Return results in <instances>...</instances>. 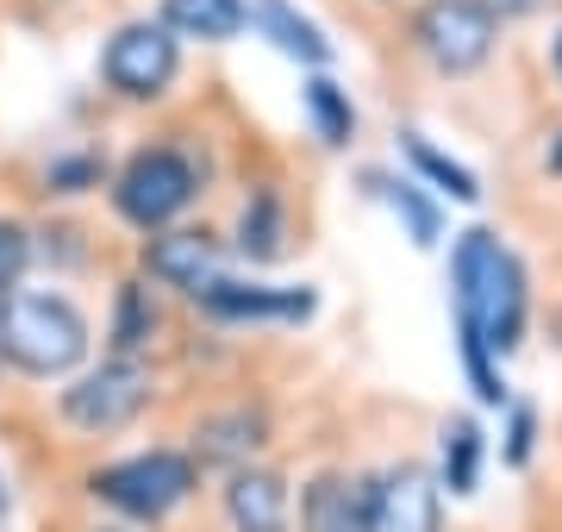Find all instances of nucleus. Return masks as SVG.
<instances>
[{"instance_id":"nucleus-1","label":"nucleus","mask_w":562,"mask_h":532,"mask_svg":"<svg viewBox=\"0 0 562 532\" xmlns=\"http://www.w3.org/2000/svg\"><path fill=\"white\" fill-rule=\"evenodd\" d=\"M450 308H457V345H462V376L482 408H506V376L501 357L525 345L531 320V276L519 251L501 245L487 225L462 232L450 251Z\"/></svg>"},{"instance_id":"nucleus-2","label":"nucleus","mask_w":562,"mask_h":532,"mask_svg":"<svg viewBox=\"0 0 562 532\" xmlns=\"http://www.w3.org/2000/svg\"><path fill=\"white\" fill-rule=\"evenodd\" d=\"M88 313L57 288H13L0 301V364H13L20 376H76L88 364Z\"/></svg>"},{"instance_id":"nucleus-3","label":"nucleus","mask_w":562,"mask_h":532,"mask_svg":"<svg viewBox=\"0 0 562 532\" xmlns=\"http://www.w3.org/2000/svg\"><path fill=\"white\" fill-rule=\"evenodd\" d=\"M194 201H201V164L181 144H138L113 176V213L138 232L176 225Z\"/></svg>"},{"instance_id":"nucleus-4","label":"nucleus","mask_w":562,"mask_h":532,"mask_svg":"<svg viewBox=\"0 0 562 532\" xmlns=\"http://www.w3.org/2000/svg\"><path fill=\"white\" fill-rule=\"evenodd\" d=\"M201 483V464L188 451H138V457H120L106 470L88 476V489L101 495L106 508H120L125 520H144V527H162L169 513L194 495Z\"/></svg>"},{"instance_id":"nucleus-5","label":"nucleus","mask_w":562,"mask_h":532,"mask_svg":"<svg viewBox=\"0 0 562 532\" xmlns=\"http://www.w3.org/2000/svg\"><path fill=\"white\" fill-rule=\"evenodd\" d=\"M406 38L438 76H475L501 44V13L487 0H425Z\"/></svg>"},{"instance_id":"nucleus-6","label":"nucleus","mask_w":562,"mask_h":532,"mask_svg":"<svg viewBox=\"0 0 562 532\" xmlns=\"http://www.w3.org/2000/svg\"><path fill=\"white\" fill-rule=\"evenodd\" d=\"M150 401H157V376H150V364H144V357H106L101 369H88V376H76V383L63 389L57 408H63V420H69L76 432H88V439H113V432H125Z\"/></svg>"},{"instance_id":"nucleus-7","label":"nucleus","mask_w":562,"mask_h":532,"mask_svg":"<svg viewBox=\"0 0 562 532\" xmlns=\"http://www.w3.org/2000/svg\"><path fill=\"white\" fill-rule=\"evenodd\" d=\"M181 76V38L162 20H125L101 44V82L120 101H162Z\"/></svg>"},{"instance_id":"nucleus-8","label":"nucleus","mask_w":562,"mask_h":532,"mask_svg":"<svg viewBox=\"0 0 562 532\" xmlns=\"http://www.w3.org/2000/svg\"><path fill=\"white\" fill-rule=\"evenodd\" d=\"M194 308L220 326H301L319 313V295L306 282L276 288V282H244V276H213L194 295Z\"/></svg>"},{"instance_id":"nucleus-9","label":"nucleus","mask_w":562,"mask_h":532,"mask_svg":"<svg viewBox=\"0 0 562 532\" xmlns=\"http://www.w3.org/2000/svg\"><path fill=\"white\" fill-rule=\"evenodd\" d=\"M369 532H438L443 527V483L425 464H387L362 476Z\"/></svg>"},{"instance_id":"nucleus-10","label":"nucleus","mask_w":562,"mask_h":532,"mask_svg":"<svg viewBox=\"0 0 562 532\" xmlns=\"http://www.w3.org/2000/svg\"><path fill=\"white\" fill-rule=\"evenodd\" d=\"M138 269H144V282L194 301L213 276H225V245L206 225H162V232H144Z\"/></svg>"},{"instance_id":"nucleus-11","label":"nucleus","mask_w":562,"mask_h":532,"mask_svg":"<svg viewBox=\"0 0 562 532\" xmlns=\"http://www.w3.org/2000/svg\"><path fill=\"white\" fill-rule=\"evenodd\" d=\"M262 439H269L262 408H225V413H206L201 426H194V451L188 457L201 470H244L262 451Z\"/></svg>"},{"instance_id":"nucleus-12","label":"nucleus","mask_w":562,"mask_h":532,"mask_svg":"<svg viewBox=\"0 0 562 532\" xmlns=\"http://www.w3.org/2000/svg\"><path fill=\"white\" fill-rule=\"evenodd\" d=\"M162 339V301H157V282L144 276H125L113 288V320H106V351L113 357H144V351Z\"/></svg>"},{"instance_id":"nucleus-13","label":"nucleus","mask_w":562,"mask_h":532,"mask_svg":"<svg viewBox=\"0 0 562 532\" xmlns=\"http://www.w3.org/2000/svg\"><path fill=\"white\" fill-rule=\"evenodd\" d=\"M301 532H369V501L362 476L325 470L301 489Z\"/></svg>"},{"instance_id":"nucleus-14","label":"nucleus","mask_w":562,"mask_h":532,"mask_svg":"<svg viewBox=\"0 0 562 532\" xmlns=\"http://www.w3.org/2000/svg\"><path fill=\"white\" fill-rule=\"evenodd\" d=\"M225 520L232 532H281L288 527V483L276 470H232L225 483Z\"/></svg>"},{"instance_id":"nucleus-15","label":"nucleus","mask_w":562,"mask_h":532,"mask_svg":"<svg viewBox=\"0 0 562 532\" xmlns=\"http://www.w3.org/2000/svg\"><path fill=\"white\" fill-rule=\"evenodd\" d=\"M250 25L276 44L281 57L301 63V69H325L331 63V38L306 20L301 7H288V0H250Z\"/></svg>"},{"instance_id":"nucleus-16","label":"nucleus","mask_w":562,"mask_h":532,"mask_svg":"<svg viewBox=\"0 0 562 532\" xmlns=\"http://www.w3.org/2000/svg\"><path fill=\"white\" fill-rule=\"evenodd\" d=\"M232 245H238L244 264H276L281 251H288V207H281V188H269V182L250 188Z\"/></svg>"},{"instance_id":"nucleus-17","label":"nucleus","mask_w":562,"mask_h":532,"mask_svg":"<svg viewBox=\"0 0 562 532\" xmlns=\"http://www.w3.org/2000/svg\"><path fill=\"white\" fill-rule=\"evenodd\" d=\"M157 20L176 38H201V44H232L250 25V0H162Z\"/></svg>"},{"instance_id":"nucleus-18","label":"nucleus","mask_w":562,"mask_h":532,"mask_svg":"<svg viewBox=\"0 0 562 532\" xmlns=\"http://www.w3.org/2000/svg\"><path fill=\"white\" fill-rule=\"evenodd\" d=\"M401 157L413 164V176H419L425 188H438V195H450V201H462V207L482 201V182H475V169H462L457 157H443L438 144L425 138V132H401Z\"/></svg>"},{"instance_id":"nucleus-19","label":"nucleus","mask_w":562,"mask_h":532,"mask_svg":"<svg viewBox=\"0 0 562 532\" xmlns=\"http://www.w3.org/2000/svg\"><path fill=\"white\" fill-rule=\"evenodd\" d=\"M301 107L306 120H313V138L325 144V151H350V138H357V107H350V95H344L325 69H313L301 88Z\"/></svg>"},{"instance_id":"nucleus-20","label":"nucleus","mask_w":562,"mask_h":532,"mask_svg":"<svg viewBox=\"0 0 562 532\" xmlns=\"http://www.w3.org/2000/svg\"><path fill=\"white\" fill-rule=\"evenodd\" d=\"M482 426L469 420V413H457V420H443V489L450 495H475V483H482Z\"/></svg>"},{"instance_id":"nucleus-21","label":"nucleus","mask_w":562,"mask_h":532,"mask_svg":"<svg viewBox=\"0 0 562 532\" xmlns=\"http://www.w3.org/2000/svg\"><path fill=\"white\" fill-rule=\"evenodd\" d=\"M369 182L387 195V207L406 220V232H413V245H438V232H443V213H438V201L425 195V182H406V176H369Z\"/></svg>"},{"instance_id":"nucleus-22","label":"nucleus","mask_w":562,"mask_h":532,"mask_svg":"<svg viewBox=\"0 0 562 532\" xmlns=\"http://www.w3.org/2000/svg\"><path fill=\"white\" fill-rule=\"evenodd\" d=\"M32 264H38V232L20 225V220H0V301H7L13 288H25Z\"/></svg>"},{"instance_id":"nucleus-23","label":"nucleus","mask_w":562,"mask_h":532,"mask_svg":"<svg viewBox=\"0 0 562 532\" xmlns=\"http://www.w3.org/2000/svg\"><path fill=\"white\" fill-rule=\"evenodd\" d=\"M106 182V157L101 151H63L44 164V188L50 195H88V188Z\"/></svg>"},{"instance_id":"nucleus-24","label":"nucleus","mask_w":562,"mask_h":532,"mask_svg":"<svg viewBox=\"0 0 562 532\" xmlns=\"http://www.w3.org/2000/svg\"><path fill=\"white\" fill-rule=\"evenodd\" d=\"M531 439H538V413L525 408V401H506V445H501V457L513 464V470L531 464Z\"/></svg>"},{"instance_id":"nucleus-25","label":"nucleus","mask_w":562,"mask_h":532,"mask_svg":"<svg viewBox=\"0 0 562 532\" xmlns=\"http://www.w3.org/2000/svg\"><path fill=\"white\" fill-rule=\"evenodd\" d=\"M487 7H494V13H501V25H506V20H531V13H543L550 0H487Z\"/></svg>"},{"instance_id":"nucleus-26","label":"nucleus","mask_w":562,"mask_h":532,"mask_svg":"<svg viewBox=\"0 0 562 532\" xmlns=\"http://www.w3.org/2000/svg\"><path fill=\"white\" fill-rule=\"evenodd\" d=\"M550 345L562 351V301H557V313H550Z\"/></svg>"},{"instance_id":"nucleus-27","label":"nucleus","mask_w":562,"mask_h":532,"mask_svg":"<svg viewBox=\"0 0 562 532\" xmlns=\"http://www.w3.org/2000/svg\"><path fill=\"white\" fill-rule=\"evenodd\" d=\"M550 69H557V82H562V32H557V44H550Z\"/></svg>"},{"instance_id":"nucleus-28","label":"nucleus","mask_w":562,"mask_h":532,"mask_svg":"<svg viewBox=\"0 0 562 532\" xmlns=\"http://www.w3.org/2000/svg\"><path fill=\"white\" fill-rule=\"evenodd\" d=\"M550 169H557V176H562V138L550 144Z\"/></svg>"},{"instance_id":"nucleus-29","label":"nucleus","mask_w":562,"mask_h":532,"mask_svg":"<svg viewBox=\"0 0 562 532\" xmlns=\"http://www.w3.org/2000/svg\"><path fill=\"white\" fill-rule=\"evenodd\" d=\"M0 520H7V483H0Z\"/></svg>"}]
</instances>
